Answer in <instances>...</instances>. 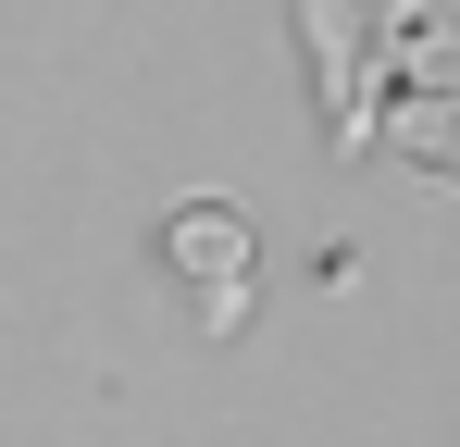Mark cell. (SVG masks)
I'll use <instances>...</instances> for the list:
<instances>
[{
  "instance_id": "cell-1",
  "label": "cell",
  "mask_w": 460,
  "mask_h": 447,
  "mask_svg": "<svg viewBox=\"0 0 460 447\" xmlns=\"http://www.w3.org/2000/svg\"><path fill=\"white\" fill-rule=\"evenodd\" d=\"M448 38H460V0H448Z\"/></svg>"
}]
</instances>
